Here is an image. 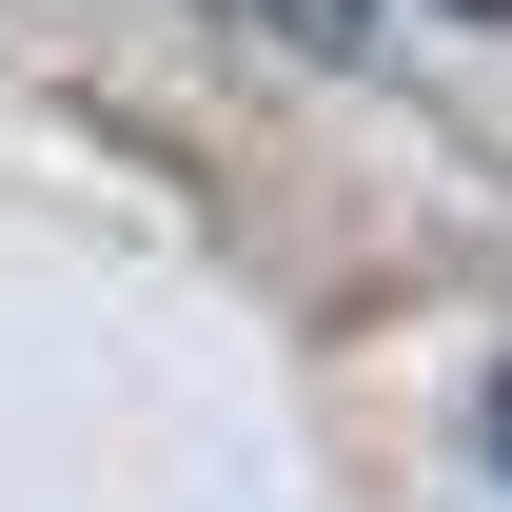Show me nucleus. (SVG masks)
<instances>
[{"label":"nucleus","instance_id":"obj_3","mask_svg":"<svg viewBox=\"0 0 512 512\" xmlns=\"http://www.w3.org/2000/svg\"><path fill=\"white\" fill-rule=\"evenodd\" d=\"M453 20H512V0H453Z\"/></svg>","mask_w":512,"mask_h":512},{"label":"nucleus","instance_id":"obj_2","mask_svg":"<svg viewBox=\"0 0 512 512\" xmlns=\"http://www.w3.org/2000/svg\"><path fill=\"white\" fill-rule=\"evenodd\" d=\"M473 434H493V473H512V375H493V394H473Z\"/></svg>","mask_w":512,"mask_h":512},{"label":"nucleus","instance_id":"obj_1","mask_svg":"<svg viewBox=\"0 0 512 512\" xmlns=\"http://www.w3.org/2000/svg\"><path fill=\"white\" fill-rule=\"evenodd\" d=\"M256 40H296V60H355V0H237Z\"/></svg>","mask_w":512,"mask_h":512}]
</instances>
